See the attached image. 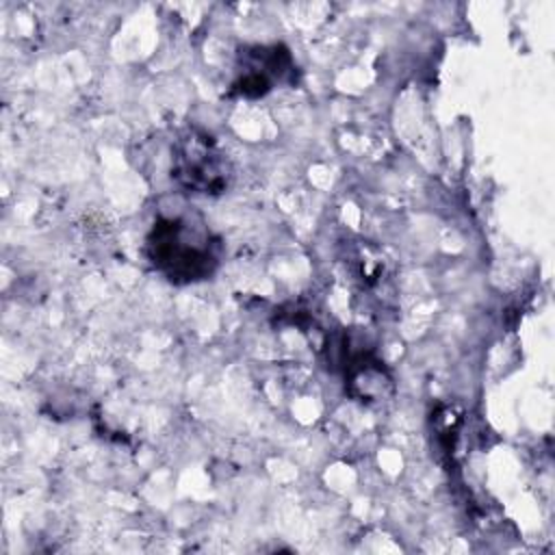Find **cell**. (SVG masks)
<instances>
[{
	"label": "cell",
	"instance_id": "1",
	"mask_svg": "<svg viewBox=\"0 0 555 555\" xmlns=\"http://www.w3.org/2000/svg\"><path fill=\"white\" fill-rule=\"evenodd\" d=\"M147 256L178 284L208 278L219 262L212 236L189 219H158L147 236Z\"/></svg>",
	"mask_w": 555,
	"mask_h": 555
},
{
	"label": "cell",
	"instance_id": "2",
	"mask_svg": "<svg viewBox=\"0 0 555 555\" xmlns=\"http://www.w3.org/2000/svg\"><path fill=\"white\" fill-rule=\"evenodd\" d=\"M173 176L195 193H219L225 189V160L210 137L191 134L178 147Z\"/></svg>",
	"mask_w": 555,
	"mask_h": 555
}]
</instances>
